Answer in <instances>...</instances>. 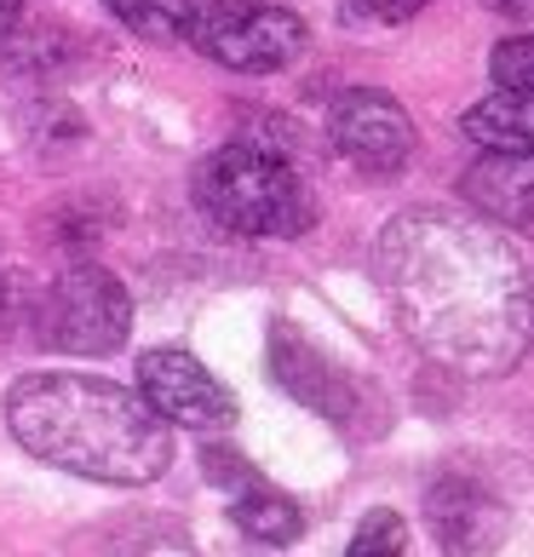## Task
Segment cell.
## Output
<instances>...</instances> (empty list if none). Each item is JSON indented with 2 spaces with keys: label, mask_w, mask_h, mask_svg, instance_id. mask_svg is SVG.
I'll return each instance as SVG.
<instances>
[{
  "label": "cell",
  "mask_w": 534,
  "mask_h": 557,
  "mask_svg": "<svg viewBox=\"0 0 534 557\" xmlns=\"http://www.w3.org/2000/svg\"><path fill=\"white\" fill-rule=\"evenodd\" d=\"M374 271L402 334L448 374H511L534 334V294L500 224L460 208H408L380 231Z\"/></svg>",
  "instance_id": "6da1fadb"
},
{
  "label": "cell",
  "mask_w": 534,
  "mask_h": 557,
  "mask_svg": "<svg viewBox=\"0 0 534 557\" xmlns=\"http://www.w3.org/2000/svg\"><path fill=\"white\" fill-rule=\"evenodd\" d=\"M7 431L40 466L115 488L156 483L173 466V425L98 374H24L7 391Z\"/></svg>",
  "instance_id": "7a4b0ae2"
},
{
  "label": "cell",
  "mask_w": 534,
  "mask_h": 557,
  "mask_svg": "<svg viewBox=\"0 0 534 557\" xmlns=\"http://www.w3.org/2000/svg\"><path fill=\"white\" fill-rule=\"evenodd\" d=\"M196 208L231 236H259V242H294L311 231L316 201L305 190L299 168L271 144L236 138L201 156L196 168Z\"/></svg>",
  "instance_id": "3957f363"
},
{
  "label": "cell",
  "mask_w": 534,
  "mask_h": 557,
  "mask_svg": "<svg viewBox=\"0 0 534 557\" xmlns=\"http://www.w3.org/2000/svg\"><path fill=\"white\" fill-rule=\"evenodd\" d=\"M35 327L40 345L64 350V357H110V350L127 345L133 299L104 264H70L58 282H47Z\"/></svg>",
  "instance_id": "277c9868"
},
{
  "label": "cell",
  "mask_w": 534,
  "mask_h": 557,
  "mask_svg": "<svg viewBox=\"0 0 534 557\" xmlns=\"http://www.w3.org/2000/svg\"><path fill=\"white\" fill-rule=\"evenodd\" d=\"M190 40L236 75H276L311 47V29L271 0H196Z\"/></svg>",
  "instance_id": "5b68a950"
},
{
  "label": "cell",
  "mask_w": 534,
  "mask_h": 557,
  "mask_svg": "<svg viewBox=\"0 0 534 557\" xmlns=\"http://www.w3.org/2000/svg\"><path fill=\"white\" fill-rule=\"evenodd\" d=\"M271 380L294 403H305L311 414L334 420L345 431H380L385 425V408L374 397V385H362L351 368L334 362L316 339H305L294 322L271 327Z\"/></svg>",
  "instance_id": "8992f818"
},
{
  "label": "cell",
  "mask_w": 534,
  "mask_h": 557,
  "mask_svg": "<svg viewBox=\"0 0 534 557\" xmlns=\"http://www.w3.org/2000/svg\"><path fill=\"white\" fill-rule=\"evenodd\" d=\"M327 138L368 178H397L414 161V121L392 92H368V87L345 92L327 110Z\"/></svg>",
  "instance_id": "52a82bcc"
},
{
  "label": "cell",
  "mask_w": 534,
  "mask_h": 557,
  "mask_svg": "<svg viewBox=\"0 0 534 557\" xmlns=\"http://www.w3.org/2000/svg\"><path fill=\"white\" fill-rule=\"evenodd\" d=\"M138 397L184 431H219L236 420V397L208 374V362L178 345H156L138 357Z\"/></svg>",
  "instance_id": "ba28073f"
},
{
  "label": "cell",
  "mask_w": 534,
  "mask_h": 557,
  "mask_svg": "<svg viewBox=\"0 0 534 557\" xmlns=\"http://www.w3.org/2000/svg\"><path fill=\"white\" fill-rule=\"evenodd\" d=\"M425 529L443 557H495L511 534V511L488 483L448 471L425 488Z\"/></svg>",
  "instance_id": "9c48e42d"
},
{
  "label": "cell",
  "mask_w": 534,
  "mask_h": 557,
  "mask_svg": "<svg viewBox=\"0 0 534 557\" xmlns=\"http://www.w3.org/2000/svg\"><path fill=\"white\" fill-rule=\"evenodd\" d=\"M201 466H208V478L231 494V518H236V529L248 534V541H259V546H294L305 534V511L287 500L271 478H259L236 448L208 443V448H201Z\"/></svg>",
  "instance_id": "30bf717a"
},
{
  "label": "cell",
  "mask_w": 534,
  "mask_h": 557,
  "mask_svg": "<svg viewBox=\"0 0 534 557\" xmlns=\"http://www.w3.org/2000/svg\"><path fill=\"white\" fill-rule=\"evenodd\" d=\"M465 201L500 231L534 236V156H477L460 178Z\"/></svg>",
  "instance_id": "8fae6325"
},
{
  "label": "cell",
  "mask_w": 534,
  "mask_h": 557,
  "mask_svg": "<svg viewBox=\"0 0 534 557\" xmlns=\"http://www.w3.org/2000/svg\"><path fill=\"white\" fill-rule=\"evenodd\" d=\"M465 138L483 144L488 156H534V98L529 92H495L465 110Z\"/></svg>",
  "instance_id": "7c38bea8"
},
{
  "label": "cell",
  "mask_w": 534,
  "mask_h": 557,
  "mask_svg": "<svg viewBox=\"0 0 534 557\" xmlns=\"http://www.w3.org/2000/svg\"><path fill=\"white\" fill-rule=\"evenodd\" d=\"M104 557H201L190 529L161 518V511H138V518H121L104 534Z\"/></svg>",
  "instance_id": "4fadbf2b"
},
{
  "label": "cell",
  "mask_w": 534,
  "mask_h": 557,
  "mask_svg": "<svg viewBox=\"0 0 534 557\" xmlns=\"http://www.w3.org/2000/svg\"><path fill=\"white\" fill-rule=\"evenodd\" d=\"M0 52H7V70H12V75L52 81V75H64L75 58H80V40H75L70 29L47 24V29H17Z\"/></svg>",
  "instance_id": "5bb4252c"
},
{
  "label": "cell",
  "mask_w": 534,
  "mask_h": 557,
  "mask_svg": "<svg viewBox=\"0 0 534 557\" xmlns=\"http://www.w3.org/2000/svg\"><path fill=\"white\" fill-rule=\"evenodd\" d=\"M115 12V24H127L138 40H156V47H173V40H190L196 24V0H104Z\"/></svg>",
  "instance_id": "9a60e30c"
},
{
  "label": "cell",
  "mask_w": 534,
  "mask_h": 557,
  "mask_svg": "<svg viewBox=\"0 0 534 557\" xmlns=\"http://www.w3.org/2000/svg\"><path fill=\"white\" fill-rule=\"evenodd\" d=\"M402 552H408L402 511H368L362 529L351 534V552H345V557H402Z\"/></svg>",
  "instance_id": "2e32d148"
},
{
  "label": "cell",
  "mask_w": 534,
  "mask_h": 557,
  "mask_svg": "<svg viewBox=\"0 0 534 557\" xmlns=\"http://www.w3.org/2000/svg\"><path fill=\"white\" fill-rule=\"evenodd\" d=\"M425 7H437V0H339V24L345 29H392V24L420 17Z\"/></svg>",
  "instance_id": "e0dca14e"
},
{
  "label": "cell",
  "mask_w": 534,
  "mask_h": 557,
  "mask_svg": "<svg viewBox=\"0 0 534 557\" xmlns=\"http://www.w3.org/2000/svg\"><path fill=\"white\" fill-rule=\"evenodd\" d=\"M488 75H495L506 92H529V98H534V35L500 40L495 58H488Z\"/></svg>",
  "instance_id": "ac0fdd59"
},
{
  "label": "cell",
  "mask_w": 534,
  "mask_h": 557,
  "mask_svg": "<svg viewBox=\"0 0 534 557\" xmlns=\"http://www.w3.org/2000/svg\"><path fill=\"white\" fill-rule=\"evenodd\" d=\"M483 7L511 17V24H534V0H483Z\"/></svg>",
  "instance_id": "d6986e66"
},
{
  "label": "cell",
  "mask_w": 534,
  "mask_h": 557,
  "mask_svg": "<svg viewBox=\"0 0 534 557\" xmlns=\"http://www.w3.org/2000/svg\"><path fill=\"white\" fill-rule=\"evenodd\" d=\"M17 17H24V0H0V40L17 29Z\"/></svg>",
  "instance_id": "ffe728a7"
},
{
  "label": "cell",
  "mask_w": 534,
  "mask_h": 557,
  "mask_svg": "<svg viewBox=\"0 0 534 557\" xmlns=\"http://www.w3.org/2000/svg\"><path fill=\"white\" fill-rule=\"evenodd\" d=\"M529 294H534V282H529Z\"/></svg>",
  "instance_id": "44dd1931"
}]
</instances>
